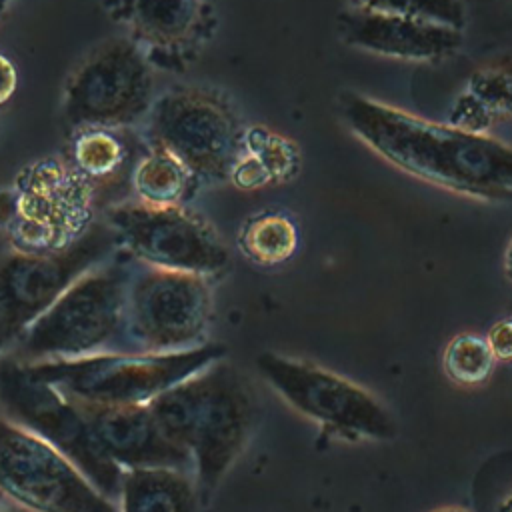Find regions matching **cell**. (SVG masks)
<instances>
[{"instance_id": "obj_1", "label": "cell", "mask_w": 512, "mask_h": 512, "mask_svg": "<svg viewBox=\"0 0 512 512\" xmlns=\"http://www.w3.org/2000/svg\"><path fill=\"white\" fill-rule=\"evenodd\" d=\"M354 136L398 170L482 200L512 196V146L454 124L424 120L356 92L340 96Z\"/></svg>"}, {"instance_id": "obj_2", "label": "cell", "mask_w": 512, "mask_h": 512, "mask_svg": "<svg viewBox=\"0 0 512 512\" xmlns=\"http://www.w3.org/2000/svg\"><path fill=\"white\" fill-rule=\"evenodd\" d=\"M162 432L192 458L202 502L246 448L258 398L246 376L222 358L148 402Z\"/></svg>"}, {"instance_id": "obj_3", "label": "cell", "mask_w": 512, "mask_h": 512, "mask_svg": "<svg viewBox=\"0 0 512 512\" xmlns=\"http://www.w3.org/2000/svg\"><path fill=\"white\" fill-rule=\"evenodd\" d=\"M222 344H202L178 352H112L74 360L26 364L40 380L72 400L108 406L148 404L168 388L224 358Z\"/></svg>"}, {"instance_id": "obj_4", "label": "cell", "mask_w": 512, "mask_h": 512, "mask_svg": "<svg viewBox=\"0 0 512 512\" xmlns=\"http://www.w3.org/2000/svg\"><path fill=\"white\" fill-rule=\"evenodd\" d=\"M126 298L120 266L92 268L20 334L16 358L34 364L98 354L126 322Z\"/></svg>"}, {"instance_id": "obj_5", "label": "cell", "mask_w": 512, "mask_h": 512, "mask_svg": "<svg viewBox=\"0 0 512 512\" xmlns=\"http://www.w3.org/2000/svg\"><path fill=\"white\" fill-rule=\"evenodd\" d=\"M154 102L152 68L132 38L98 44L70 74L62 120L70 130H116L144 120Z\"/></svg>"}, {"instance_id": "obj_6", "label": "cell", "mask_w": 512, "mask_h": 512, "mask_svg": "<svg viewBox=\"0 0 512 512\" xmlns=\"http://www.w3.org/2000/svg\"><path fill=\"white\" fill-rule=\"evenodd\" d=\"M116 244L106 222H92L58 250H18L0 258V350L18 340L80 276L104 264Z\"/></svg>"}, {"instance_id": "obj_7", "label": "cell", "mask_w": 512, "mask_h": 512, "mask_svg": "<svg viewBox=\"0 0 512 512\" xmlns=\"http://www.w3.org/2000/svg\"><path fill=\"white\" fill-rule=\"evenodd\" d=\"M152 148L172 154L204 180H226L244 154V132L232 108L202 88H172L146 116Z\"/></svg>"}, {"instance_id": "obj_8", "label": "cell", "mask_w": 512, "mask_h": 512, "mask_svg": "<svg viewBox=\"0 0 512 512\" xmlns=\"http://www.w3.org/2000/svg\"><path fill=\"white\" fill-rule=\"evenodd\" d=\"M258 372L296 412L344 440H392V412L362 386L316 364L276 352L256 358Z\"/></svg>"}, {"instance_id": "obj_9", "label": "cell", "mask_w": 512, "mask_h": 512, "mask_svg": "<svg viewBox=\"0 0 512 512\" xmlns=\"http://www.w3.org/2000/svg\"><path fill=\"white\" fill-rule=\"evenodd\" d=\"M0 406L10 420L66 454L102 494L118 492L122 468L96 444L78 402L36 378L16 356L0 358Z\"/></svg>"}, {"instance_id": "obj_10", "label": "cell", "mask_w": 512, "mask_h": 512, "mask_svg": "<svg viewBox=\"0 0 512 512\" xmlns=\"http://www.w3.org/2000/svg\"><path fill=\"white\" fill-rule=\"evenodd\" d=\"M0 494L26 512H118L58 448L0 416Z\"/></svg>"}, {"instance_id": "obj_11", "label": "cell", "mask_w": 512, "mask_h": 512, "mask_svg": "<svg viewBox=\"0 0 512 512\" xmlns=\"http://www.w3.org/2000/svg\"><path fill=\"white\" fill-rule=\"evenodd\" d=\"M104 222L132 256L148 268L212 276L230 264L228 246L198 214L176 206L122 202L106 210Z\"/></svg>"}, {"instance_id": "obj_12", "label": "cell", "mask_w": 512, "mask_h": 512, "mask_svg": "<svg viewBox=\"0 0 512 512\" xmlns=\"http://www.w3.org/2000/svg\"><path fill=\"white\" fill-rule=\"evenodd\" d=\"M212 316L204 276L148 268L128 284L126 324L146 352H178L206 344Z\"/></svg>"}, {"instance_id": "obj_13", "label": "cell", "mask_w": 512, "mask_h": 512, "mask_svg": "<svg viewBox=\"0 0 512 512\" xmlns=\"http://www.w3.org/2000/svg\"><path fill=\"white\" fill-rule=\"evenodd\" d=\"M16 192L18 236L32 242L28 252L58 250L80 236L88 224V182L72 168L40 162L30 168Z\"/></svg>"}, {"instance_id": "obj_14", "label": "cell", "mask_w": 512, "mask_h": 512, "mask_svg": "<svg viewBox=\"0 0 512 512\" xmlns=\"http://www.w3.org/2000/svg\"><path fill=\"white\" fill-rule=\"evenodd\" d=\"M76 402L88 420L96 444L120 468L170 466L192 470L190 454L162 432L148 404L108 406Z\"/></svg>"}, {"instance_id": "obj_15", "label": "cell", "mask_w": 512, "mask_h": 512, "mask_svg": "<svg viewBox=\"0 0 512 512\" xmlns=\"http://www.w3.org/2000/svg\"><path fill=\"white\" fill-rule=\"evenodd\" d=\"M340 36L346 44L408 62H434L454 54L462 46V30L348 8L338 20Z\"/></svg>"}, {"instance_id": "obj_16", "label": "cell", "mask_w": 512, "mask_h": 512, "mask_svg": "<svg viewBox=\"0 0 512 512\" xmlns=\"http://www.w3.org/2000/svg\"><path fill=\"white\" fill-rule=\"evenodd\" d=\"M122 512H200L202 498L188 470L126 468L120 476Z\"/></svg>"}, {"instance_id": "obj_17", "label": "cell", "mask_w": 512, "mask_h": 512, "mask_svg": "<svg viewBox=\"0 0 512 512\" xmlns=\"http://www.w3.org/2000/svg\"><path fill=\"white\" fill-rule=\"evenodd\" d=\"M124 10L134 34L162 48L188 42L202 20L200 0H126Z\"/></svg>"}, {"instance_id": "obj_18", "label": "cell", "mask_w": 512, "mask_h": 512, "mask_svg": "<svg viewBox=\"0 0 512 512\" xmlns=\"http://www.w3.org/2000/svg\"><path fill=\"white\" fill-rule=\"evenodd\" d=\"M512 116V62L476 72L454 104L452 124L482 132L494 118Z\"/></svg>"}, {"instance_id": "obj_19", "label": "cell", "mask_w": 512, "mask_h": 512, "mask_svg": "<svg viewBox=\"0 0 512 512\" xmlns=\"http://www.w3.org/2000/svg\"><path fill=\"white\" fill-rule=\"evenodd\" d=\"M192 174L172 154L152 148L134 168L132 186L140 202L176 206L184 198Z\"/></svg>"}, {"instance_id": "obj_20", "label": "cell", "mask_w": 512, "mask_h": 512, "mask_svg": "<svg viewBox=\"0 0 512 512\" xmlns=\"http://www.w3.org/2000/svg\"><path fill=\"white\" fill-rule=\"evenodd\" d=\"M298 244L296 226L284 214H260L244 224L238 236L240 250L258 264L286 262Z\"/></svg>"}, {"instance_id": "obj_21", "label": "cell", "mask_w": 512, "mask_h": 512, "mask_svg": "<svg viewBox=\"0 0 512 512\" xmlns=\"http://www.w3.org/2000/svg\"><path fill=\"white\" fill-rule=\"evenodd\" d=\"M126 146L106 128L78 130L72 142L74 170L86 182H106L124 166Z\"/></svg>"}, {"instance_id": "obj_22", "label": "cell", "mask_w": 512, "mask_h": 512, "mask_svg": "<svg viewBox=\"0 0 512 512\" xmlns=\"http://www.w3.org/2000/svg\"><path fill=\"white\" fill-rule=\"evenodd\" d=\"M350 8L424 20L448 28L462 30L466 24V10L462 0H348Z\"/></svg>"}, {"instance_id": "obj_23", "label": "cell", "mask_w": 512, "mask_h": 512, "mask_svg": "<svg viewBox=\"0 0 512 512\" xmlns=\"http://www.w3.org/2000/svg\"><path fill=\"white\" fill-rule=\"evenodd\" d=\"M494 352L486 338L476 334H460L452 338L444 350V372L458 384H480L494 368Z\"/></svg>"}, {"instance_id": "obj_24", "label": "cell", "mask_w": 512, "mask_h": 512, "mask_svg": "<svg viewBox=\"0 0 512 512\" xmlns=\"http://www.w3.org/2000/svg\"><path fill=\"white\" fill-rule=\"evenodd\" d=\"M244 146L248 148V154L254 156L264 166V170L268 172V178L286 176L294 166V152L290 144L282 142V138L266 130L254 128L244 138Z\"/></svg>"}, {"instance_id": "obj_25", "label": "cell", "mask_w": 512, "mask_h": 512, "mask_svg": "<svg viewBox=\"0 0 512 512\" xmlns=\"http://www.w3.org/2000/svg\"><path fill=\"white\" fill-rule=\"evenodd\" d=\"M494 358L512 360V318L496 322L486 336Z\"/></svg>"}, {"instance_id": "obj_26", "label": "cell", "mask_w": 512, "mask_h": 512, "mask_svg": "<svg viewBox=\"0 0 512 512\" xmlns=\"http://www.w3.org/2000/svg\"><path fill=\"white\" fill-rule=\"evenodd\" d=\"M16 84H18V76H16L14 64L10 62V58L0 54V106L14 96Z\"/></svg>"}, {"instance_id": "obj_27", "label": "cell", "mask_w": 512, "mask_h": 512, "mask_svg": "<svg viewBox=\"0 0 512 512\" xmlns=\"http://www.w3.org/2000/svg\"><path fill=\"white\" fill-rule=\"evenodd\" d=\"M504 266H506V272H508V276L512 278V240L508 242V246H506V252H504Z\"/></svg>"}, {"instance_id": "obj_28", "label": "cell", "mask_w": 512, "mask_h": 512, "mask_svg": "<svg viewBox=\"0 0 512 512\" xmlns=\"http://www.w3.org/2000/svg\"><path fill=\"white\" fill-rule=\"evenodd\" d=\"M8 6H10V0H0V22L4 20V16L8 12Z\"/></svg>"}, {"instance_id": "obj_29", "label": "cell", "mask_w": 512, "mask_h": 512, "mask_svg": "<svg viewBox=\"0 0 512 512\" xmlns=\"http://www.w3.org/2000/svg\"><path fill=\"white\" fill-rule=\"evenodd\" d=\"M0 512H26L22 508H10V506H0Z\"/></svg>"}, {"instance_id": "obj_30", "label": "cell", "mask_w": 512, "mask_h": 512, "mask_svg": "<svg viewBox=\"0 0 512 512\" xmlns=\"http://www.w3.org/2000/svg\"><path fill=\"white\" fill-rule=\"evenodd\" d=\"M436 512H464V510H456V508H444V510H436Z\"/></svg>"}]
</instances>
